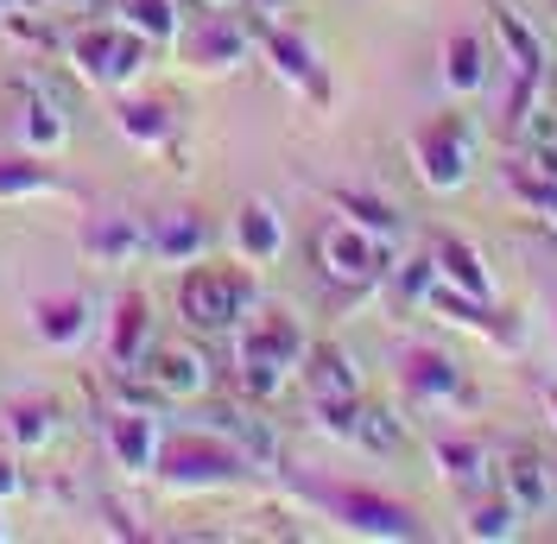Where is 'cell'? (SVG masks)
Wrapping results in <instances>:
<instances>
[{"label":"cell","instance_id":"obj_17","mask_svg":"<svg viewBox=\"0 0 557 544\" xmlns=\"http://www.w3.org/2000/svg\"><path fill=\"white\" fill-rule=\"evenodd\" d=\"M209 222L197 209H172V215H159V228H146V254L159 260V267H197L209 254Z\"/></svg>","mask_w":557,"mask_h":544},{"label":"cell","instance_id":"obj_14","mask_svg":"<svg viewBox=\"0 0 557 544\" xmlns=\"http://www.w3.org/2000/svg\"><path fill=\"white\" fill-rule=\"evenodd\" d=\"M108 449H114V462L127 475H152L159 449H165V431H159V418L146 406H121V411H108Z\"/></svg>","mask_w":557,"mask_h":544},{"label":"cell","instance_id":"obj_26","mask_svg":"<svg viewBox=\"0 0 557 544\" xmlns=\"http://www.w3.org/2000/svg\"><path fill=\"white\" fill-rule=\"evenodd\" d=\"M83 254L96 267H127V260L146 254V228H139L134 215H102V222L83 228Z\"/></svg>","mask_w":557,"mask_h":544},{"label":"cell","instance_id":"obj_39","mask_svg":"<svg viewBox=\"0 0 557 544\" xmlns=\"http://www.w3.org/2000/svg\"><path fill=\"white\" fill-rule=\"evenodd\" d=\"M13 7H20V0H0V26H7V20H13Z\"/></svg>","mask_w":557,"mask_h":544},{"label":"cell","instance_id":"obj_33","mask_svg":"<svg viewBox=\"0 0 557 544\" xmlns=\"http://www.w3.org/2000/svg\"><path fill=\"white\" fill-rule=\"evenodd\" d=\"M7 431H13L20 449H45V443L58 437V411H51V406H13Z\"/></svg>","mask_w":557,"mask_h":544},{"label":"cell","instance_id":"obj_4","mask_svg":"<svg viewBox=\"0 0 557 544\" xmlns=\"http://www.w3.org/2000/svg\"><path fill=\"white\" fill-rule=\"evenodd\" d=\"M247 469H253V462H247L228 437L197 431V437H172V443H165L152 475L165 481L172 494H215V487H242Z\"/></svg>","mask_w":557,"mask_h":544},{"label":"cell","instance_id":"obj_21","mask_svg":"<svg viewBox=\"0 0 557 544\" xmlns=\"http://www.w3.org/2000/svg\"><path fill=\"white\" fill-rule=\"evenodd\" d=\"M203 424L215 431V437L235 443V449H242L253 469H273V462H278V437H273V424H267V418H253V411H235V406H215V411H203Z\"/></svg>","mask_w":557,"mask_h":544},{"label":"cell","instance_id":"obj_25","mask_svg":"<svg viewBox=\"0 0 557 544\" xmlns=\"http://www.w3.org/2000/svg\"><path fill=\"white\" fill-rule=\"evenodd\" d=\"M525 532V512L500 494V487H487V494H475L469 500V512H462V539L475 544H513Z\"/></svg>","mask_w":557,"mask_h":544},{"label":"cell","instance_id":"obj_15","mask_svg":"<svg viewBox=\"0 0 557 544\" xmlns=\"http://www.w3.org/2000/svg\"><path fill=\"white\" fill-rule=\"evenodd\" d=\"M260 51L273 58V70L292 83V89H305L311 102H330V76H323V58H317V45L305 33H285V26H260Z\"/></svg>","mask_w":557,"mask_h":544},{"label":"cell","instance_id":"obj_5","mask_svg":"<svg viewBox=\"0 0 557 544\" xmlns=\"http://www.w3.org/2000/svg\"><path fill=\"white\" fill-rule=\"evenodd\" d=\"M487 20H494V38H500V58H507V70H513V89H507V121L520 114V108H532L539 96H545V83H552V51H545V33L525 20L520 7H507V0H487Z\"/></svg>","mask_w":557,"mask_h":544},{"label":"cell","instance_id":"obj_38","mask_svg":"<svg viewBox=\"0 0 557 544\" xmlns=\"http://www.w3.org/2000/svg\"><path fill=\"white\" fill-rule=\"evenodd\" d=\"M545 411H552V431H557V386L545 393Z\"/></svg>","mask_w":557,"mask_h":544},{"label":"cell","instance_id":"obj_29","mask_svg":"<svg viewBox=\"0 0 557 544\" xmlns=\"http://www.w3.org/2000/svg\"><path fill=\"white\" fill-rule=\"evenodd\" d=\"M330 203L343 209L355 228H368V235H381L399 247V215H393V203H381V197H368V190H330Z\"/></svg>","mask_w":557,"mask_h":544},{"label":"cell","instance_id":"obj_13","mask_svg":"<svg viewBox=\"0 0 557 544\" xmlns=\"http://www.w3.org/2000/svg\"><path fill=\"white\" fill-rule=\"evenodd\" d=\"M139 374H146V386L159 399H203L209 393V361H203V348H190V342H152Z\"/></svg>","mask_w":557,"mask_h":544},{"label":"cell","instance_id":"obj_27","mask_svg":"<svg viewBox=\"0 0 557 544\" xmlns=\"http://www.w3.org/2000/svg\"><path fill=\"white\" fill-rule=\"evenodd\" d=\"M114 127L134 139V146H146V152H159V146H172L177 134V114L165 102H152V96H127V102L114 108Z\"/></svg>","mask_w":557,"mask_h":544},{"label":"cell","instance_id":"obj_37","mask_svg":"<svg viewBox=\"0 0 557 544\" xmlns=\"http://www.w3.org/2000/svg\"><path fill=\"white\" fill-rule=\"evenodd\" d=\"M197 7H209V13H228V7H242V0H197Z\"/></svg>","mask_w":557,"mask_h":544},{"label":"cell","instance_id":"obj_8","mask_svg":"<svg viewBox=\"0 0 557 544\" xmlns=\"http://www.w3.org/2000/svg\"><path fill=\"white\" fill-rule=\"evenodd\" d=\"M323 507H330V519H336L343 532H355V539H386V544L424 539V519H418L406 500L381 494V487H330Z\"/></svg>","mask_w":557,"mask_h":544},{"label":"cell","instance_id":"obj_30","mask_svg":"<svg viewBox=\"0 0 557 544\" xmlns=\"http://www.w3.org/2000/svg\"><path fill=\"white\" fill-rule=\"evenodd\" d=\"M51 190H64L51 165H38V159H0V203H20V197H51Z\"/></svg>","mask_w":557,"mask_h":544},{"label":"cell","instance_id":"obj_35","mask_svg":"<svg viewBox=\"0 0 557 544\" xmlns=\"http://www.w3.org/2000/svg\"><path fill=\"white\" fill-rule=\"evenodd\" d=\"M20 487H26V481H20V469H13V462H7V456H0V500H13V494H20Z\"/></svg>","mask_w":557,"mask_h":544},{"label":"cell","instance_id":"obj_22","mask_svg":"<svg viewBox=\"0 0 557 544\" xmlns=\"http://www.w3.org/2000/svg\"><path fill=\"white\" fill-rule=\"evenodd\" d=\"M235 254L247 267H273L285 254V215L273 203H242V215H235Z\"/></svg>","mask_w":557,"mask_h":544},{"label":"cell","instance_id":"obj_16","mask_svg":"<svg viewBox=\"0 0 557 544\" xmlns=\"http://www.w3.org/2000/svg\"><path fill=\"white\" fill-rule=\"evenodd\" d=\"M298 380H305L311 406L317 399H355L361 393V368H355V355H348L343 342H311L305 361H298Z\"/></svg>","mask_w":557,"mask_h":544},{"label":"cell","instance_id":"obj_12","mask_svg":"<svg viewBox=\"0 0 557 544\" xmlns=\"http://www.w3.org/2000/svg\"><path fill=\"white\" fill-rule=\"evenodd\" d=\"M494 487H500L525 519H539V512L557 507V462H545L532 443H513V449L500 456V469H494Z\"/></svg>","mask_w":557,"mask_h":544},{"label":"cell","instance_id":"obj_40","mask_svg":"<svg viewBox=\"0 0 557 544\" xmlns=\"http://www.w3.org/2000/svg\"><path fill=\"white\" fill-rule=\"evenodd\" d=\"M0 539H7V526H0Z\"/></svg>","mask_w":557,"mask_h":544},{"label":"cell","instance_id":"obj_20","mask_svg":"<svg viewBox=\"0 0 557 544\" xmlns=\"http://www.w3.org/2000/svg\"><path fill=\"white\" fill-rule=\"evenodd\" d=\"M487 76H494V51H487L482 33H450L444 38V89H450L456 102L482 96Z\"/></svg>","mask_w":557,"mask_h":544},{"label":"cell","instance_id":"obj_9","mask_svg":"<svg viewBox=\"0 0 557 544\" xmlns=\"http://www.w3.org/2000/svg\"><path fill=\"white\" fill-rule=\"evenodd\" d=\"M399 386H406V399H412L418 411H462L469 399H475L462 361L444 355V348H431V342L399 348Z\"/></svg>","mask_w":557,"mask_h":544},{"label":"cell","instance_id":"obj_32","mask_svg":"<svg viewBox=\"0 0 557 544\" xmlns=\"http://www.w3.org/2000/svg\"><path fill=\"white\" fill-rule=\"evenodd\" d=\"M507 127H513V146H557V102L552 96H539V102L520 108Z\"/></svg>","mask_w":557,"mask_h":544},{"label":"cell","instance_id":"obj_3","mask_svg":"<svg viewBox=\"0 0 557 544\" xmlns=\"http://www.w3.org/2000/svg\"><path fill=\"white\" fill-rule=\"evenodd\" d=\"M253 305H260V285L242 267H197V272H184V285H177V310H184V323L197 336L242 330V317Z\"/></svg>","mask_w":557,"mask_h":544},{"label":"cell","instance_id":"obj_23","mask_svg":"<svg viewBox=\"0 0 557 544\" xmlns=\"http://www.w3.org/2000/svg\"><path fill=\"white\" fill-rule=\"evenodd\" d=\"M33 330H38L45 348H83V342H89V298H76V292H64V298H38Z\"/></svg>","mask_w":557,"mask_h":544},{"label":"cell","instance_id":"obj_10","mask_svg":"<svg viewBox=\"0 0 557 544\" xmlns=\"http://www.w3.org/2000/svg\"><path fill=\"white\" fill-rule=\"evenodd\" d=\"M317 424L330 431V437H343L348 449H361V456H399L406 449V418H393L386 406L374 399H317Z\"/></svg>","mask_w":557,"mask_h":544},{"label":"cell","instance_id":"obj_2","mask_svg":"<svg viewBox=\"0 0 557 544\" xmlns=\"http://www.w3.org/2000/svg\"><path fill=\"white\" fill-rule=\"evenodd\" d=\"M475 159H482V134L462 108H444L431 114L424 127L412 134V165H418V184L431 197H456L469 177H475Z\"/></svg>","mask_w":557,"mask_h":544},{"label":"cell","instance_id":"obj_36","mask_svg":"<svg viewBox=\"0 0 557 544\" xmlns=\"http://www.w3.org/2000/svg\"><path fill=\"white\" fill-rule=\"evenodd\" d=\"M26 7H33V13H83L89 0H26Z\"/></svg>","mask_w":557,"mask_h":544},{"label":"cell","instance_id":"obj_18","mask_svg":"<svg viewBox=\"0 0 557 544\" xmlns=\"http://www.w3.org/2000/svg\"><path fill=\"white\" fill-rule=\"evenodd\" d=\"M431 462H437V475L450 481L456 494H469V500L494 487V462H487V449L475 437H456V431L431 437Z\"/></svg>","mask_w":557,"mask_h":544},{"label":"cell","instance_id":"obj_7","mask_svg":"<svg viewBox=\"0 0 557 544\" xmlns=\"http://www.w3.org/2000/svg\"><path fill=\"white\" fill-rule=\"evenodd\" d=\"M317 267L330 285H343V292H374L386 272H393V240L368 235V228H355L348 215L336 222H323V235H317Z\"/></svg>","mask_w":557,"mask_h":544},{"label":"cell","instance_id":"obj_11","mask_svg":"<svg viewBox=\"0 0 557 544\" xmlns=\"http://www.w3.org/2000/svg\"><path fill=\"white\" fill-rule=\"evenodd\" d=\"M247 45H253V26L235 20V7L228 13H209L190 26V33H177V51H184V64L190 70H209V76H228V70L247 58Z\"/></svg>","mask_w":557,"mask_h":544},{"label":"cell","instance_id":"obj_6","mask_svg":"<svg viewBox=\"0 0 557 544\" xmlns=\"http://www.w3.org/2000/svg\"><path fill=\"white\" fill-rule=\"evenodd\" d=\"M70 64L83 83H96V89H134L146 64H152V38H139L134 26H89V33L70 38Z\"/></svg>","mask_w":557,"mask_h":544},{"label":"cell","instance_id":"obj_19","mask_svg":"<svg viewBox=\"0 0 557 544\" xmlns=\"http://www.w3.org/2000/svg\"><path fill=\"white\" fill-rule=\"evenodd\" d=\"M431 260H437V279L444 285H456V292H469V298H482V305H494L500 292H494V272H487L482 247L462 235H437L431 240Z\"/></svg>","mask_w":557,"mask_h":544},{"label":"cell","instance_id":"obj_34","mask_svg":"<svg viewBox=\"0 0 557 544\" xmlns=\"http://www.w3.org/2000/svg\"><path fill=\"white\" fill-rule=\"evenodd\" d=\"M431 285H437V260H431V254H418V260H406V267H393V292H399V305H424Z\"/></svg>","mask_w":557,"mask_h":544},{"label":"cell","instance_id":"obj_28","mask_svg":"<svg viewBox=\"0 0 557 544\" xmlns=\"http://www.w3.org/2000/svg\"><path fill=\"white\" fill-rule=\"evenodd\" d=\"M114 13H121V26H134L152 45H177V33H184L177 0H114Z\"/></svg>","mask_w":557,"mask_h":544},{"label":"cell","instance_id":"obj_31","mask_svg":"<svg viewBox=\"0 0 557 544\" xmlns=\"http://www.w3.org/2000/svg\"><path fill=\"white\" fill-rule=\"evenodd\" d=\"M20 134H26L33 152H64L70 121H64V108H58V102H33V108H26V121H20Z\"/></svg>","mask_w":557,"mask_h":544},{"label":"cell","instance_id":"obj_1","mask_svg":"<svg viewBox=\"0 0 557 544\" xmlns=\"http://www.w3.org/2000/svg\"><path fill=\"white\" fill-rule=\"evenodd\" d=\"M305 330L292 310H247L242 317V336H235V374H242L247 399H273L285 393V380L298 374L305 361Z\"/></svg>","mask_w":557,"mask_h":544},{"label":"cell","instance_id":"obj_24","mask_svg":"<svg viewBox=\"0 0 557 544\" xmlns=\"http://www.w3.org/2000/svg\"><path fill=\"white\" fill-rule=\"evenodd\" d=\"M146 348H152V305L127 292L121 305H114V330H108V361L114 368H139L146 361Z\"/></svg>","mask_w":557,"mask_h":544}]
</instances>
